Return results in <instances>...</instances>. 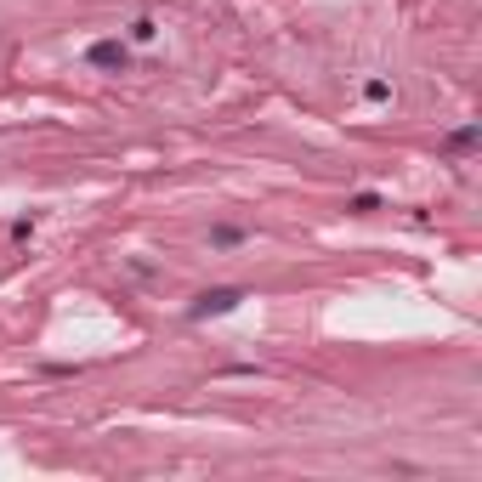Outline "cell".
Here are the masks:
<instances>
[{
  "label": "cell",
  "mask_w": 482,
  "mask_h": 482,
  "mask_svg": "<svg viewBox=\"0 0 482 482\" xmlns=\"http://www.w3.org/2000/svg\"><path fill=\"white\" fill-rule=\"evenodd\" d=\"M364 97H369V102H392V86H386V80H369Z\"/></svg>",
  "instance_id": "obj_6"
},
{
  "label": "cell",
  "mask_w": 482,
  "mask_h": 482,
  "mask_svg": "<svg viewBox=\"0 0 482 482\" xmlns=\"http://www.w3.org/2000/svg\"><path fill=\"white\" fill-rule=\"evenodd\" d=\"M154 34H159V29H154V17H137V24H131V40H137V46H148Z\"/></svg>",
  "instance_id": "obj_5"
},
{
  "label": "cell",
  "mask_w": 482,
  "mask_h": 482,
  "mask_svg": "<svg viewBox=\"0 0 482 482\" xmlns=\"http://www.w3.org/2000/svg\"><path fill=\"white\" fill-rule=\"evenodd\" d=\"M12 239L24 244V239H34V216H24V222H12Z\"/></svg>",
  "instance_id": "obj_7"
},
{
  "label": "cell",
  "mask_w": 482,
  "mask_h": 482,
  "mask_svg": "<svg viewBox=\"0 0 482 482\" xmlns=\"http://www.w3.org/2000/svg\"><path fill=\"white\" fill-rule=\"evenodd\" d=\"M449 148H454V154L477 148V125H459V131H449Z\"/></svg>",
  "instance_id": "obj_3"
},
{
  "label": "cell",
  "mask_w": 482,
  "mask_h": 482,
  "mask_svg": "<svg viewBox=\"0 0 482 482\" xmlns=\"http://www.w3.org/2000/svg\"><path fill=\"white\" fill-rule=\"evenodd\" d=\"M239 301H244V289H233V284L204 289V296H199L194 307H187V318H199V324H204V318H227V312H233Z\"/></svg>",
  "instance_id": "obj_1"
},
{
  "label": "cell",
  "mask_w": 482,
  "mask_h": 482,
  "mask_svg": "<svg viewBox=\"0 0 482 482\" xmlns=\"http://www.w3.org/2000/svg\"><path fill=\"white\" fill-rule=\"evenodd\" d=\"M211 244H216V250H233V244H244V233H239V227H216Z\"/></svg>",
  "instance_id": "obj_4"
},
{
  "label": "cell",
  "mask_w": 482,
  "mask_h": 482,
  "mask_svg": "<svg viewBox=\"0 0 482 482\" xmlns=\"http://www.w3.org/2000/svg\"><path fill=\"white\" fill-rule=\"evenodd\" d=\"M86 62H91V69H109V74H119L125 62H131V46H125V40H91Z\"/></svg>",
  "instance_id": "obj_2"
}]
</instances>
